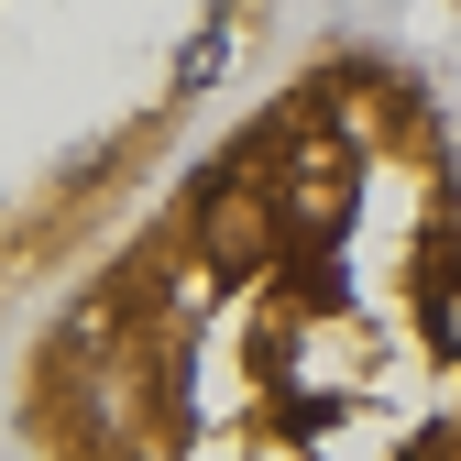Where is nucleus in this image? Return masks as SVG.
<instances>
[{
	"label": "nucleus",
	"mask_w": 461,
	"mask_h": 461,
	"mask_svg": "<svg viewBox=\"0 0 461 461\" xmlns=\"http://www.w3.org/2000/svg\"><path fill=\"white\" fill-rule=\"evenodd\" d=\"M461 176L384 67H319L23 363L33 461H461Z\"/></svg>",
	"instance_id": "nucleus-1"
}]
</instances>
